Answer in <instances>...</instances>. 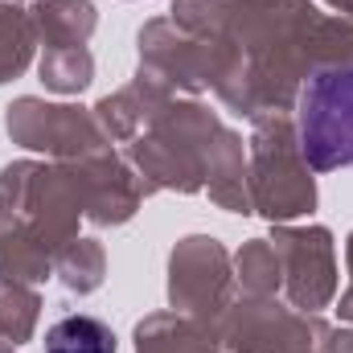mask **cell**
Here are the masks:
<instances>
[{"mask_svg":"<svg viewBox=\"0 0 353 353\" xmlns=\"http://www.w3.org/2000/svg\"><path fill=\"white\" fill-rule=\"evenodd\" d=\"M300 144L312 169L353 165V66L325 70L300 99Z\"/></svg>","mask_w":353,"mask_h":353,"instance_id":"1","label":"cell"},{"mask_svg":"<svg viewBox=\"0 0 353 353\" xmlns=\"http://www.w3.org/2000/svg\"><path fill=\"white\" fill-rule=\"evenodd\" d=\"M46 353H115V337L94 316H66L50 329Z\"/></svg>","mask_w":353,"mask_h":353,"instance_id":"2","label":"cell"}]
</instances>
